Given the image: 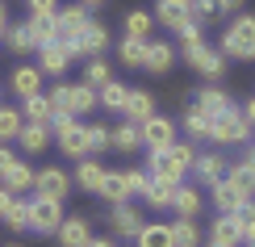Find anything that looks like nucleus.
<instances>
[{
	"mask_svg": "<svg viewBox=\"0 0 255 247\" xmlns=\"http://www.w3.org/2000/svg\"><path fill=\"white\" fill-rule=\"evenodd\" d=\"M197 164V147L193 143H176L167 147V151H151V159H146V172L151 176H163V180H172V185H184V176L193 172Z\"/></svg>",
	"mask_w": 255,
	"mask_h": 247,
	"instance_id": "nucleus-1",
	"label": "nucleus"
},
{
	"mask_svg": "<svg viewBox=\"0 0 255 247\" xmlns=\"http://www.w3.org/2000/svg\"><path fill=\"white\" fill-rule=\"evenodd\" d=\"M50 130H55V143L67 159H88V122H80L71 113H55Z\"/></svg>",
	"mask_w": 255,
	"mask_h": 247,
	"instance_id": "nucleus-2",
	"label": "nucleus"
},
{
	"mask_svg": "<svg viewBox=\"0 0 255 247\" xmlns=\"http://www.w3.org/2000/svg\"><path fill=\"white\" fill-rule=\"evenodd\" d=\"M222 55L226 59H255V17L251 13H239L222 29Z\"/></svg>",
	"mask_w": 255,
	"mask_h": 247,
	"instance_id": "nucleus-3",
	"label": "nucleus"
},
{
	"mask_svg": "<svg viewBox=\"0 0 255 247\" xmlns=\"http://www.w3.org/2000/svg\"><path fill=\"white\" fill-rule=\"evenodd\" d=\"M255 126L247 122V113L239 109V105H230V109H222L218 117H209V138H214L218 147H235V143H247Z\"/></svg>",
	"mask_w": 255,
	"mask_h": 247,
	"instance_id": "nucleus-4",
	"label": "nucleus"
},
{
	"mask_svg": "<svg viewBox=\"0 0 255 247\" xmlns=\"http://www.w3.org/2000/svg\"><path fill=\"white\" fill-rule=\"evenodd\" d=\"M59 227H63V201L29 197V231H38V235H55Z\"/></svg>",
	"mask_w": 255,
	"mask_h": 247,
	"instance_id": "nucleus-5",
	"label": "nucleus"
},
{
	"mask_svg": "<svg viewBox=\"0 0 255 247\" xmlns=\"http://www.w3.org/2000/svg\"><path fill=\"white\" fill-rule=\"evenodd\" d=\"M88 4H67V8H59L55 13V34H59V42L63 46H71L80 34H84V25H88Z\"/></svg>",
	"mask_w": 255,
	"mask_h": 247,
	"instance_id": "nucleus-6",
	"label": "nucleus"
},
{
	"mask_svg": "<svg viewBox=\"0 0 255 247\" xmlns=\"http://www.w3.org/2000/svg\"><path fill=\"white\" fill-rule=\"evenodd\" d=\"M138 130H142V147H151V151H167L176 143V122L163 117V113H151Z\"/></svg>",
	"mask_w": 255,
	"mask_h": 247,
	"instance_id": "nucleus-7",
	"label": "nucleus"
},
{
	"mask_svg": "<svg viewBox=\"0 0 255 247\" xmlns=\"http://www.w3.org/2000/svg\"><path fill=\"white\" fill-rule=\"evenodd\" d=\"M105 46H109V29H105L101 21H88L84 34L71 42V55H76V59H101Z\"/></svg>",
	"mask_w": 255,
	"mask_h": 247,
	"instance_id": "nucleus-8",
	"label": "nucleus"
},
{
	"mask_svg": "<svg viewBox=\"0 0 255 247\" xmlns=\"http://www.w3.org/2000/svg\"><path fill=\"white\" fill-rule=\"evenodd\" d=\"M71 185H76V180H71L63 168H42L38 176H34V197H50V201H63Z\"/></svg>",
	"mask_w": 255,
	"mask_h": 247,
	"instance_id": "nucleus-9",
	"label": "nucleus"
},
{
	"mask_svg": "<svg viewBox=\"0 0 255 247\" xmlns=\"http://www.w3.org/2000/svg\"><path fill=\"white\" fill-rule=\"evenodd\" d=\"M109 227H113V235H122V239H138V231H142L146 222H142V214H138L130 201H122V206H109Z\"/></svg>",
	"mask_w": 255,
	"mask_h": 247,
	"instance_id": "nucleus-10",
	"label": "nucleus"
},
{
	"mask_svg": "<svg viewBox=\"0 0 255 247\" xmlns=\"http://www.w3.org/2000/svg\"><path fill=\"white\" fill-rule=\"evenodd\" d=\"M193 172H197L201 185H218V180H226L230 159L222 155V151H201V155H197V164H193Z\"/></svg>",
	"mask_w": 255,
	"mask_h": 247,
	"instance_id": "nucleus-11",
	"label": "nucleus"
},
{
	"mask_svg": "<svg viewBox=\"0 0 255 247\" xmlns=\"http://www.w3.org/2000/svg\"><path fill=\"white\" fill-rule=\"evenodd\" d=\"M71 46H63V42H50V46H42L38 50V67H42V76H63V71L71 67Z\"/></svg>",
	"mask_w": 255,
	"mask_h": 247,
	"instance_id": "nucleus-12",
	"label": "nucleus"
},
{
	"mask_svg": "<svg viewBox=\"0 0 255 247\" xmlns=\"http://www.w3.org/2000/svg\"><path fill=\"white\" fill-rule=\"evenodd\" d=\"M188 63H193V71H201V76H205L209 84L222 80V71H226V55H222V50H214V46L193 50V55H188Z\"/></svg>",
	"mask_w": 255,
	"mask_h": 247,
	"instance_id": "nucleus-13",
	"label": "nucleus"
},
{
	"mask_svg": "<svg viewBox=\"0 0 255 247\" xmlns=\"http://www.w3.org/2000/svg\"><path fill=\"white\" fill-rule=\"evenodd\" d=\"M59 235V247H88L92 243V227L84 214H76V218H63V227L55 231Z\"/></svg>",
	"mask_w": 255,
	"mask_h": 247,
	"instance_id": "nucleus-14",
	"label": "nucleus"
},
{
	"mask_svg": "<svg viewBox=\"0 0 255 247\" xmlns=\"http://www.w3.org/2000/svg\"><path fill=\"white\" fill-rule=\"evenodd\" d=\"M50 138H55V130H50V126L25 122V126H21V134H17V143H21V151H25V155H42V151L50 147Z\"/></svg>",
	"mask_w": 255,
	"mask_h": 247,
	"instance_id": "nucleus-15",
	"label": "nucleus"
},
{
	"mask_svg": "<svg viewBox=\"0 0 255 247\" xmlns=\"http://www.w3.org/2000/svg\"><path fill=\"white\" fill-rule=\"evenodd\" d=\"M63 92H67V113L71 117H84V113H92V109H97V88H88V84H63Z\"/></svg>",
	"mask_w": 255,
	"mask_h": 247,
	"instance_id": "nucleus-16",
	"label": "nucleus"
},
{
	"mask_svg": "<svg viewBox=\"0 0 255 247\" xmlns=\"http://www.w3.org/2000/svg\"><path fill=\"white\" fill-rule=\"evenodd\" d=\"M235 105V96H230L226 88H218V84H205V88H197V105L193 109H201L205 117H218L222 109H230Z\"/></svg>",
	"mask_w": 255,
	"mask_h": 247,
	"instance_id": "nucleus-17",
	"label": "nucleus"
},
{
	"mask_svg": "<svg viewBox=\"0 0 255 247\" xmlns=\"http://www.w3.org/2000/svg\"><path fill=\"white\" fill-rule=\"evenodd\" d=\"M126 122H134V126H142L146 117L155 113V92L151 88H130V96H126Z\"/></svg>",
	"mask_w": 255,
	"mask_h": 247,
	"instance_id": "nucleus-18",
	"label": "nucleus"
},
{
	"mask_svg": "<svg viewBox=\"0 0 255 247\" xmlns=\"http://www.w3.org/2000/svg\"><path fill=\"white\" fill-rule=\"evenodd\" d=\"M8 88H13L21 101H25V96H34V92H42V67H34V63H21V67H13Z\"/></svg>",
	"mask_w": 255,
	"mask_h": 247,
	"instance_id": "nucleus-19",
	"label": "nucleus"
},
{
	"mask_svg": "<svg viewBox=\"0 0 255 247\" xmlns=\"http://www.w3.org/2000/svg\"><path fill=\"white\" fill-rule=\"evenodd\" d=\"M209 243H218V247H239L243 243V227H239L235 214H218V218H214V227H209Z\"/></svg>",
	"mask_w": 255,
	"mask_h": 247,
	"instance_id": "nucleus-20",
	"label": "nucleus"
},
{
	"mask_svg": "<svg viewBox=\"0 0 255 247\" xmlns=\"http://www.w3.org/2000/svg\"><path fill=\"white\" fill-rule=\"evenodd\" d=\"M226 185L239 193V201H255V168L251 164H230V172H226Z\"/></svg>",
	"mask_w": 255,
	"mask_h": 247,
	"instance_id": "nucleus-21",
	"label": "nucleus"
},
{
	"mask_svg": "<svg viewBox=\"0 0 255 247\" xmlns=\"http://www.w3.org/2000/svg\"><path fill=\"white\" fill-rule=\"evenodd\" d=\"M97 197H105L109 206H122L130 201V185H126V172H105L101 185H97Z\"/></svg>",
	"mask_w": 255,
	"mask_h": 247,
	"instance_id": "nucleus-22",
	"label": "nucleus"
},
{
	"mask_svg": "<svg viewBox=\"0 0 255 247\" xmlns=\"http://www.w3.org/2000/svg\"><path fill=\"white\" fill-rule=\"evenodd\" d=\"M155 21L180 34V29H184L188 21H193V13H188V4H176V0H159V8H155Z\"/></svg>",
	"mask_w": 255,
	"mask_h": 247,
	"instance_id": "nucleus-23",
	"label": "nucleus"
},
{
	"mask_svg": "<svg viewBox=\"0 0 255 247\" xmlns=\"http://www.w3.org/2000/svg\"><path fill=\"white\" fill-rule=\"evenodd\" d=\"M172 197H176V185L163 180V176H151V185H146V193H142V201L151 210H172Z\"/></svg>",
	"mask_w": 255,
	"mask_h": 247,
	"instance_id": "nucleus-24",
	"label": "nucleus"
},
{
	"mask_svg": "<svg viewBox=\"0 0 255 247\" xmlns=\"http://www.w3.org/2000/svg\"><path fill=\"white\" fill-rule=\"evenodd\" d=\"M138 247H176L172 222H146V227L138 231Z\"/></svg>",
	"mask_w": 255,
	"mask_h": 247,
	"instance_id": "nucleus-25",
	"label": "nucleus"
},
{
	"mask_svg": "<svg viewBox=\"0 0 255 247\" xmlns=\"http://www.w3.org/2000/svg\"><path fill=\"white\" fill-rule=\"evenodd\" d=\"M172 210H176V218H201V193L193 185H176Z\"/></svg>",
	"mask_w": 255,
	"mask_h": 247,
	"instance_id": "nucleus-26",
	"label": "nucleus"
},
{
	"mask_svg": "<svg viewBox=\"0 0 255 247\" xmlns=\"http://www.w3.org/2000/svg\"><path fill=\"white\" fill-rule=\"evenodd\" d=\"M21 113H25V122H42V126H50V117H55V105H50V96H46V92H34V96H25V101H21Z\"/></svg>",
	"mask_w": 255,
	"mask_h": 247,
	"instance_id": "nucleus-27",
	"label": "nucleus"
},
{
	"mask_svg": "<svg viewBox=\"0 0 255 247\" xmlns=\"http://www.w3.org/2000/svg\"><path fill=\"white\" fill-rule=\"evenodd\" d=\"M138 147H142V130H138L134 122L113 126V151H118V155H134Z\"/></svg>",
	"mask_w": 255,
	"mask_h": 247,
	"instance_id": "nucleus-28",
	"label": "nucleus"
},
{
	"mask_svg": "<svg viewBox=\"0 0 255 247\" xmlns=\"http://www.w3.org/2000/svg\"><path fill=\"white\" fill-rule=\"evenodd\" d=\"M172 59H176V46H167V42H146V63L142 67L155 71V76H163V71L172 67Z\"/></svg>",
	"mask_w": 255,
	"mask_h": 247,
	"instance_id": "nucleus-29",
	"label": "nucleus"
},
{
	"mask_svg": "<svg viewBox=\"0 0 255 247\" xmlns=\"http://www.w3.org/2000/svg\"><path fill=\"white\" fill-rule=\"evenodd\" d=\"M21 126H25V113H21L17 105H4V101H0V143H17Z\"/></svg>",
	"mask_w": 255,
	"mask_h": 247,
	"instance_id": "nucleus-30",
	"label": "nucleus"
},
{
	"mask_svg": "<svg viewBox=\"0 0 255 247\" xmlns=\"http://www.w3.org/2000/svg\"><path fill=\"white\" fill-rule=\"evenodd\" d=\"M151 29H155V13H146V8H134V13H126V38L151 42Z\"/></svg>",
	"mask_w": 255,
	"mask_h": 247,
	"instance_id": "nucleus-31",
	"label": "nucleus"
},
{
	"mask_svg": "<svg viewBox=\"0 0 255 247\" xmlns=\"http://www.w3.org/2000/svg\"><path fill=\"white\" fill-rule=\"evenodd\" d=\"M4 46L13 50L17 59H25V55H34V50H38V42H34V34H29V25H8Z\"/></svg>",
	"mask_w": 255,
	"mask_h": 247,
	"instance_id": "nucleus-32",
	"label": "nucleus"
},
{
	"mask_svg": "<svg viewBox=\"0 0 255 247\" xmlns=\"http://www.w3.org/2000/svg\"><path fill=\"white\" fill-rule=\"evenodd\" d=\"M101 176H105V168H101L92 155H88V159H76V176H71V180H76V185H80L84 193H97Z\"/></svg>",
	"mask_w": 255,
	"mask_h": 247,
	"instance_id": "nucleus-33",
	"label": "nucleus"
},
{
	"mask_svg": "<svg viewBox=\"0 0 255 247\" xmlns=\"http://www.w3.org/2000/svg\"><path fill=\"white\" fill-rule=\"evenodd\" d=\"M34 176H38V172L29 168L25 159H17V164L8 168L4 176H0V185H8V189H13V193H25V189H34Z\"/></svg>",
	"mask_w": 255,
	"mask_h": 247,
	"instance_id": "nucleus-34",
	"label": "nucleus"
},
{
	"mask_svg": "<svg viewBox=\"0 0 255 247\" xmlns=\"http://www.w3.org/2000/svg\"><path fill=\"white\" fill-rule=\"evenodd\" d=\"M126 96H130V88L118 84V80H109L105 88H97V101H101L109 113H122V109H126Z\"/></svg>",
	"mask_w": 255,
	"mask_h": 247,
	"instance_id": "nucleus-35",
	"label": "nucleus"
},
{
	"mask_svg": "<svg viewBox=\"0 0 255 247\" xmlns=\"http://www.w3.org/2000/svg\"><path fill=\"white\" fill-rule=\"evenodd\" d=\"M172 235H176V247H201L197 218H176V222H172Z\"/></svg>",
	"mask_w": 255,
	"mask_h": 247,
	"instance_id": "nucleus-36",
	"label": "nucleus"
},
{
	"mask_svg": "<svg viewBox=\"0 0 255 247\" xmlns=\"http://www.w3.org/2000/svg\"><path fill=\"white\" fill-rule=\"evenodd\" d=\"M118 59L126 63V67H142V63H146V42L122 38V42H118Z\"/></svg>",
	"mask_w": 255,
	"mask_h": 247,
	"instance_id": "nucleus-37",
	"label": "nucleus"
},
{
	"mask_svg": "<svg viewBox=\"0 0 255 247\" xmlns=\"http://www.w3.org/2000/svg\"><path fill=\"white\" fill-rule=\"evenodd\" d=\"M25 25H29V34H34L38 50H42V46H50V42H59V34H55V17H29Z\"/></svg>",
	"mask_w": 255,
	"mask_h": 247,
	"instance_id": "nucleus-38",
	"label": "nucleus"
},
{
	"mask_svg": "<svg viewBox=\"0 0 255 247\" xmlns=\"http://www.w3.org/2000/svg\"><path fill=\"white\" fill-rule=\"evenodd\" d=\"M0 222H4L8 231H29V201H13V206H8L4 214H0Z\"/></svg>",
	"mask_w": 255,
	"mask_h": 247,
	"instance_id": "nucleus-39",
	"label": "nucleus"
},
{
	"mask_svg": "<svg viewBox=\"0 0 255 247\" xmlns=\"http://www.w3.org/2000/svg\"><path fill=\"white\" fill-rule=\"evenodd\" d=\"M113 151V126H88V155H105Z\"/></svg>",
	"mask_w": 255,
	"mask_h": 247,
	"instance_id": "nucleus-40",
	"label": "nucleus"
},
{
	"mask_svg": "<svg viewBox=\"0 0 255 247\" xmlns=\"http://www.w3.org/2000/svg\"><path fill=\"white\" fill-rule=\"evenodd\" d=\"M209 193H214V206H218V214H235L239 210V193L226 185V180H218V185H209Z\"/></svg>",
	"mask_w": 255,
	"mask_h": 247,
	"instance_id": "nucleus-41",
	"label": "nucleus"
},
{
	"mask_svg": "<svg viewBox=\"0 0 255 247\" xmlns=\"http://www.w3.org/2000/svg\"><path fill=\"white\" fill-rule=\"evenodd\" d=\"M109 80H113L109 63H105V59H88V67H84V84H88V88H105Z\"/></svg>",
	"mask_w": 255,
	"mask_h": 247,
	"instance_id": "nucleus-42",
	"label": "nucleus"
},
{
	"mask_svg": "<svg viewBox=\"0 0 255 247\" xmlns=\"http://www.w3.org/2000/svg\"><path fill=\"white\" fill-rule=\"evenodd\" d=\"M201 29H205V25H197V21H188V25L184 29H180V55H193V50H201V46H205V38H201Z\"/></svg>",
	"mask_w": 255,
	"mask_h": 247,
	"instance_id": "nucleus-43",
	"label": "nucleus"
},
{
	"mask_svg": "<svg viewBox=\"0 0 255 247\" xmlns=\"http://www.w3.org/2000/svg\"><path fill=\"white\" fill-rule=\"evenodd\" d=\"M188 13H193L197 25H209V21L222 17V8H218V0H193V4H188Z\"/></svg>",
	"mask_w": 255,
	"mask_h": 247,
	"instance_id": "nucleus-44",
	"label": "nucleus"
},
{
	"mask_svg": "<svg viewBox=\"0 0 255 247\" xmlns=\"http://www.w3.org/2000/svg\"><path fill=\"white\" fill-rule=\"evenodd\" d=\"M184 130H188L193 143H197V138H209V117L201 113V109H188V113H184Z\"/></svg>",
	"mask_w": 255,
	"mask_h": 247,
	"instance_id": "nucleus-45",
	"label": "nucleus"
},
{
	"mask_svg": "<svg viewBox=\"0 0 255 247\" xmlns=\"http://www.w3.org/2000/svg\"><path fill=\"white\" fill-rule=\"evenodd\" d=\"M235 218H239V227H243V243H251L255 239V201H239Z\"/></svg>",
	"mask_w": 255,
	"mask_h": 247,
	"instance_id": "nucleus-46",
	"label": "nucleus"
},
{
	"mask_svg": "<svg viewBox=\"0 0 255 247\" xmlns=\"http://www.w3.org/2000/svg\"><path fill=\"white\" fill-rule=\"evenodd\" d=\"M126 185H130V197H142L146 185H151V172L146 168H126Z\"/></svg>",
	"mask_w": 255,
	"mask_h": 247,
	"instance_id": "nucleus-47",
	"label": "nucleus"
},
{
	"mask_svg": "<svg viewBox=\"0 0 255 247\" xmlns=\"http://www.w3.org/2000/svg\"><path fill=\"white\" fill-rule=\"evenodd\" d=\"M29 4V17H55L59 13V0H25Z\"/></svg>",
	"mask_w": 255,
	"mask_h": 247,
	"instance_id": "nucleus-48",
	"label": "nucleus"
},
{
	"mask_svg": "<svg viewBox=\"0 0 255 247\" xmlns=\"http://www.w3.org/2000/svg\"><path fill=\"white\" fill-rule=\"evenodd\" d=\"M13 164H17V155H13V151H8V147H4V143H0V176H4V172H8V168H13Z\"/></svg>",
	"mask_w": 255,
	"mask_h": 247,
	"instance_id": "nucleus-49",
	"label": "nucleus"
},
{
	"mask_svg": "<svg viewBox=\"0 0 255 247\" xmlns=\"http://www.w3.org/2000/svg\"><path fill=\"white\" fill-rule=\"evenodd\" d=\"M13 201H17V193L8 189V185H0V214H4L8 206H13Z\"/></svg>",
	"mask_w": 255,
	"mask_h": 247,
	"instance_id": "nucleus-50",
	"label": "nucleus"
},
{
	"mask_svg": "<svg viewBox=\"0 0 255 247\" xmlns=\"http://www.w3.org/2000/svg\"><path fill=\"white\" fill-rule=\"evenodd\" d=\"M218 8H222V17H226V13H239L243 0H218Z\"/></svg>",
	"mask_w": 255,
	"mask_h": 247,
	"instance_id": "nucleus-51",
	"label": "nucleus"
},
{
	"mask_svg": "<svg viewBox=\"0 0 255 247\" xmlns=\"http://www.w3.org/2000/svg\"><path fill=\"white\" fill-rule=\"evenodd\" d=\"M8 34V13H4V4H0V38Z\"/></svg>",
	"mask_w": 255,
	"mask_h": 247,
	"instance_id": "nucleus-52",
	"label": "nucleus"
},
{
	"mask_svg": "<svg viewBox=\"0 0 255 247\" xmlns=\"http://www.w3.org/2000/svg\"><path fill=\"white\" fill-rule=\"evenodd\" d=\"M243 113H247V122L255 126V96H251V101H247V109H243Z\"/></svg>",
	"mask_w": 255,
	"mask_h": 247,
	"instance_id": "nucleus-53",
	"label": "nucleus"
},
{
	"mask_svg": "<svg viewBox=\"0 0 255 247\" xmlns=\"http://www.w3.org/2000/svg\"><path fill=\"white\" fill-rule=\"evenodd\" d=\"M243 164H251V168H255V147H247V155H243Z\"/></svg>",
	"mask_w": 255,
	"mask_h": 247,
	"instance_id": "nucleus-54",
	"label": "nucleus"
},
{
	"mask_svg": "<svg viewBox=\"0 0 255 247\" xmlns=\"http://www.w3.org/2000/svg\"><path fill=\"white\" fill-rule=\"evenodd\" d=\"M88 247H113V243H109V239H92Z\"/></svg>",
	"mask_w": 255,
	"mask_h": 247,
	"instance_id": "nucleus-55",
	"label": "nucleus"
},
{
	"mask_svg": "<svg viewBox=\"0 0 255 247\" xmlns=\"http://www.w3.org/2000/svg\"><path fill=\"white\" fill-rule=\"evenodd\" d=\"M80 4H88V8H92V4H105V0H80Z\"/></svg>",
	"mask_w": 255,
	"mask_h": 247,
	"instance_id": "nucleus-56",
	"label": "nucleus"
},
{
	"mask_svg": "<svg viewBox=\"0 0 255 247\" xmlns=\"http://www.w3.org/2000/svg\"><path fill=\"white\" fill-rule=\"evenodd\" d=\"M176 4H193V0H176Z\"/></svg>",
	"mask_w": 255,
	"mask_h": 247,
	"instance_id": "nucleus-57",
	"label": "nucleus"
},
{
	"mask_svg": "<svg viewBox=\"0 0 255 247\" xmlns=\"http://www.w3.org/2000/svg\"><path fill=\"white\" fill-rule=\"evenodd\" d=\"M247 247H255V239H251V243H247Z\"/></svg>",
	"mask_w": 255,
	"mask_h": 247,
	"instance_id": "nucleus-58",
	"label": "nucleus"
},
{
	"mask_svg": "<svg viewBox=\"0 0 255 247\" xmlns=\"http://www.w3.org/2000/svg\"><path fill=\"white\" fill-rule=\"evenodd\" d=\"M0 96H4V88H0Z\"/></svg>",
	"mask_w": 255,
	"mask_h": 247,
	"instance_id": "nucleus-59",
	"label": "nucleus"
},
{
	"mask_svg": "<svg viewBox=\"0 0 255 247\" xmlns=\"http://www.w3.org/2000/svg\"><path fill=\"white\" fill-rule=\"evenodd\" d=\"M8 247H17V243H8Z\"/></svg>",
	"mask_w": 255,
	"mask_h": 247,
	"instance_id": "nucleus-60",
	"label": "nucleus"
},
{
	"mask_svg": "<svg viewBox=\"0 0 255 247\" xmlns=\"http://www.w3.org/2000/svg\"><path fill=\"white\" fill-rule=\"evenodd\" d=\"M209 247H218V243H209Z\"/></svg>",
	"mask_w": 255,
	"mask_h": 247,
	"instance_id": "nucleus-61",
	"label": "nucleus"
}]
</instances>
